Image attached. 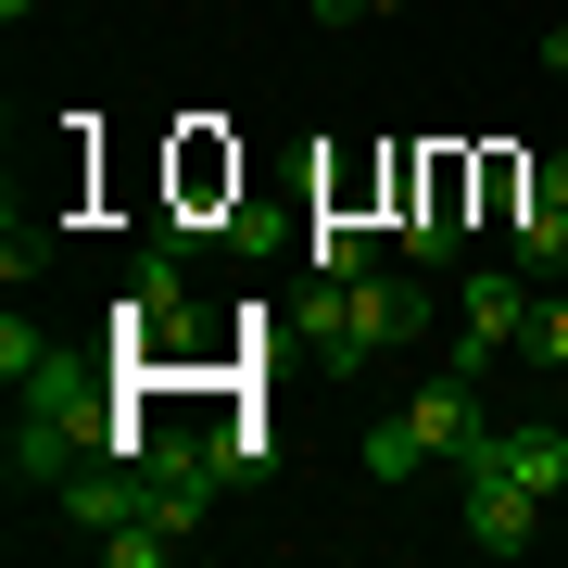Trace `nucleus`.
Listing matches in <instances>:
<instances>
[{
	"label": "nucleus",
	"mask_w": 568,
	"mask_h": 568,
	"mask_svg": "<svg viewBox=\"0 0 568 568\" xmlns=\"http://www.w3.org/2000/svg\"><path fill=\"white\" fill-rule=\"evenodd\" d=\"M530 342V265H480V278L455 291V366L480 379L493 354H518Z\"/></svg>",
	"instance_id": "nucleus-1"
},
{
	"label": "nucleus",
	"mask_w": 568,
	"mask_h": 568,
	"mask_svg": "<svg viewBox=\"0 0 568 568\" xmlns=\"http://www.w3.org/2000/svg\"><path fill=\"white\" fill-rule=\"evenodd\" d=\"M455 467H493V480H518V493H568V429H480V443H467Z\"/></svg>",
	"instance_id": "nucleus-2"
},
{
	"label": "nucleus",
	"mask_w": 568,
	"mask_h": 568,
	"mask_svg": "<svg viewBox=\"0 0 568 568\" xmlns=\"http://www.w3.org/2000/svg\"><path fill=\"white\" fill-rule=\"evenodd\" d=\"M455 480H467V544H480V556H530V530H544V493L493 480V467H455Z\"/></svg>",
	"instance_id": "nucleus-3"
},
{
	"label": "nucleus",
	"mask_w": 568,
	"mask_h": 568,
	"mask_svg": "<svg viewBox=\"0 0 568 568\" xmlns=\"http://www.w3.org/2000/svg\"><path fill=\"white\" fill-rule=\"evenodd\" d=\"M114 328H126V354H140V342H164V328H190V278H178V241H152V265L126 278Z\"/></svg>",
	"instance_id": "nucleus-4"
},
{
	"label": "nucleus",
	"mask_w": 568,
	"mask_h": 568,
	"mask_svg": "<svg viewBox=\"0 0 568 568\" xmlns=\"http://www.w3.org/2000/svg\"><path fill=\"white\" fill-rule=\"evenodd\" d=\"M405 417H417V443H429V455L455 467L467 443H480V379H467V366H443V379H429V392H417Z\"/></svg>",
	"instance_id": "nucleus-5"
},
{
	"label": "nucleus",
	"mask_w": 568,
	"mask_h": 568,
	"mask_svg": "<svg viewBox=\"0 0 568 568\" xmlns=\"http://www.w3.org/2000/svg\"><path fill=\"white\" fill-rule=\"evenodd\" d=\"M506 241H518V265H530V278H568V203H544V190H518Z\"/></svg>",
	"instance_id": "nucleus-6"
},
{
	"label": "nucleus",
	"mask_w": 568,
	"mask_h": 568,
	"mask_svg": "<svg viewBox=\"0 0 568 568\" xmlns=\"http://www.w3.org/2000/svg\"><path fill=\"white\" fill-rule=\"evenodd\" d=\"M392 241H405L417 265H455V241H467V227H455V164H443V178H429V203H417L405 227H392Z\"/></svg>",
	"instance_id": "nucleus-7"
},
{
	"label": "nucleus",
	"mask_w": 568,
	"mask_h": 568,
	"mask_svg": "<svg viewBox=\"0 0 568 568\" xmlns=\"http://www.w3.org/2000/svg\"><path fill=\"white\" fill-rule=\"evenodd\" d=\"M417 467H429V443H417V417H392V429H366V480H417Z\"/></svg>",
	"instance_id": "nucleus-8"
},
{
	"label": "nucleus",
	"mask_w": 568,
	"mask_h": 568,
	"mask_svg": "<svg viewBox=\"0 0 568 568\" xmlns=\"http://www.w3.org/2000/svg\"><path fill=\"white\" fill-rule=\"evenodd\" d=\"M0 379H13V392H39V379H51V342H39V316H13V328H0Z\"/></svg>",
	"instance_id": "nucleus-9"
},
{
	"label": "nucleus",
	"mask_w": 568,
	"mask_h": 568,
	"mask_svg": "<svg viewBox=\"0 0 568 568\" xmlns=\"http://www.w3.org/2000/svg\"><path fill=\"white\" fill-rule=\"evenodd\" d=\"M316 278H366V227H342V215H316Z\"/></svg>",
	"instance_id": "nucleus-10"
},
{
	"label": "nucleus",
	"mask_w": 568,
	"mask_h": 568,
	"mask_svg": "<svg viewBox=\"0 0 568 568\" xmlns=\"http://www.w3.org/2000/svg\"><path fill=\"white\" fill-rule=\"evenodd\" d=\"M530 354H544V366H568V278L530 304Z\"/></svg>",
	"instance_id": "nucleus-11"
},
{
	"label": "nucleus",
	"mask_w": 568,
	"mask_h": 568,
	"mask_svg": "<svg viewBox=\"0 0 568 568\" xmlns=\"http://www.w3.org/2000/svg\"><path fill=\"white\" fill-rule=\"evenodd\" d=\"M0 265H13V291H26V278L51 265V227H39V215H13V241H0Z\"/></svg>",
	"instance_id": "nucleus-12"
},
{
	"label": "nucleus",
	"mask_w": 568,
	"mask_h": 568,
	"mask_svg": "<svg viewBox=\"0 0 568 568\" xmlns=\"http://www.w3.org/2000/svg\"><path fill=\"white\" fill-rule=\"evenodd\" d=\"M518 190H544V203H568V152H530V178Z\"/></svg>",
	"instance_id": "nucleus-13"
},
{
	"label": "nucleus",
	"mask_w": 568,
	"mask_h": 568,
	"mask_svg": "<svg viewBox=\"0 0 568 568\" xmlns=\"http://www.w3.org/2000/svg\"><path fill=\"white\" fill-rule=\"evenodd\" d=\"M354 13H366V0H316V26H354Z\"/></svg>",
	"instance_id": "nucleus-14"
},
{
	"label": "nucleus",
	"mask_w": 568,
	"mask_h": 568,
	"mask_svg": "<svg viewBox=\"0 0 568 568\" xmlns=\"http://www.w3.org/2000/svg\"><path fill=\"white\" fill-rule=\"evenodd\" d=\"M544 63H556V77H568V26H544Z\"/></svg>",
	"instance_id": "nucleus-15"
},
{
	"label": "nucleus",
	"mask_w": 568,
	"mask_h": 568,
	"mask_svg": "<svg viewBox=\"0 0 568 568\" xmlns=\"http://www.w3.org/2000/svg\"><path fill=\"white\" fill-rule=\"evenodd\" d=\"M0 13H13V26H26V13H39V0H0Z\"/></svg>",
	"instance_id": "nucleus-16"
},
{
	"label": "nucleus",
	"mask_w": 568,
	"mask_h": 568,
	"mask_svg": "<svg viewBox=\"0 0 568 568\" xmlns=\"http://www.w3.org/2000/svg\"><path fill=\"white\" fill-rule=\"evenodd\" d=\"M366 13H405V0H366Z\"/></svg>",
	"instance_id": "nucleus-17"
}]
</instances>
